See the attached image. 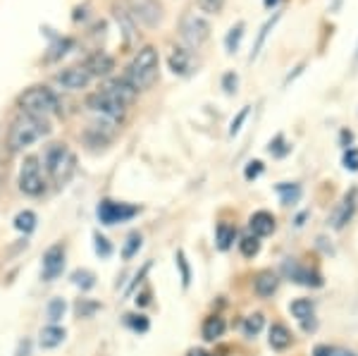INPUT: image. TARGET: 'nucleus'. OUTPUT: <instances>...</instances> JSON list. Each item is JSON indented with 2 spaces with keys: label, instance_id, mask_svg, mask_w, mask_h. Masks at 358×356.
Instances as JSON below:
<instances>
[{
  "label": "nucleus",
  "instance_id": "41",
  "mask_svg": "<svg viewBox=\"0 0 358 356\" xmlns=\"http://www.w3.org/2000/svg\"><path fill=\"white\" fill-rule=\"evenodd\" d=\"M289 148L292 146H287L285 143V136H277L275 141H270V153H273L275 158H282V156H287V153H289Z\"/></svg>",
  "mask_w": 358,
  "mask_h": 356
},
{
  "label": "nucleus",
  "instance_id": "21",
  "mask_svg": "<svg viewBox=\"0 0 358 356\" xmlns=\"http://www.w3.org/2000/svg\"><path fill=\"white\" fill-rule=\"evenodd\" d=\"M268 335H270L268 342H270V347H273L275 352H285V349L292 344V332L287 330L282 323H275L273 328H270Z\"/></svg>",
  "mask_w": 358,
  "mask_h": 356
},
{
  "label": "nucleus",
  "instance_id": "33",
  "mask_svg": "<svg viewBox=\"0 0 358 356\" xmlns=\"http://www.w3.org/2000/svg\"><path fill=\"white\" fill-rule=\"evenodd\" d=\"M239 249H241V256L244 258H253L258 256V251H261V242H258V237H253V234H248L239 242Z\"/></svg>",
  "mask_w": 358,
  "mask_h": 356
},
{
  "label": "nucleus",
  "instance_id": "46",
  "mask_svg": "<svg viewBox=\"0 0 358 356\" xmlns=\"http://www.w3.org/2000/svg\"><path fill=\"white\" fill-rule=\"evenodd\" d=\"M189 356H210V354L203 352V349H192V352H189Z\"/></svg>",
  "mask_w": 358,
  "mask_h": 356
},
{
  "label": "nucleus",
  "instance_id": "26",
  "mask_svg": "<svg viewBox=\"0 0 358 356\" xmlns=\"http://www.w3.org/2000/svg\"><path fill=\"white\" fill-rule=\"evenodd\" d=\"M36 222H38V218L34 211H22V213L15 215V227L24 234H31L34 229H36Z\"/></svg>",
  "mask_w": 358,
  "mask_h": 356
},
{
  "label": "nucleus",
  "instance_id": "5",
  "mask_svg": "<svg viewBox=\"0 0 358 356\" xmlns=\"http://www.w3.org/2000/svg\"><path fill=\"white\" fill-rule=\"evenodd\" d=\"M179 36L187 43V48L194 50L208 41V36H210V24H208V20L203 15L189 10V13H184L179 17Z\"/></svg>",
  "mask_w": 358,
  "mask_h": 356
},
{
  "label": "nucleus",
  "instance_id": "24",
  "mask_svg": "<svg viewBox=\"0 0 358 356\" xmlns=\"http://www.w3.org/2000/svg\"><path fill=\"white\" fill-rule=\"evenodd\" d=\"M215 237H217V249L227 251L229 246H232L234 239H236V227L234 225H227V222H220V225H217Z\"/></svg>",
  "mask_w": 358,
  "mask_h": 356
},
{
  "label": "nucleus",
  "instance_id": "32",
  "mask_svg": "<svg viewBox=\"0 0 358 356\" xmlns=\"http://www.w3.org/2000/svg\"><path fill=\"white\" fill-rule=\"evenodd\" d=\"M65 311H67L65 299H50V304H48V320H50V325L60 323V320L65 318Z\"/></svg>",
  "mask_w": 358,
  "mask_h": 356
},
{
  "label": "nucleus",
  "instance_id": "14",
  "mask_svg": "<svg viewBox=\"0 0 358 356\" xmlns=\"http://www.w3.org/2000/svg\"><path fill=\"white\" fill-rule=\"evenodd\" d=\"M167 62H170V70L179 74V77H189L194 72V53L187 45H179V48L172 50Z\"/></svg>",
  "mask_w": 358,
  "mask_h": 356
},
{
  "label": "nucleus",
  "instance_id": "40",
  "mask_svg": "<svg viewBox=\"0 0 358 356\" xmlns=\"http://www.w3.org/2000/svg\"><path fill=\"white\" fill-rule=\"evenodd\" d=\"M199 8L208 15H220L224 8V0H199Z\"/></svg>",
  "mask_w": 358,
  "mask_h": 356
},
{
  "label": "nucleus",
  "instance_id": "37",
  "mask_svg": "<svg viewBox=\"0 0 358 356\" xmlns=\"http://www.w3.org/2000/svg\"><path fill=\"white\" fill-rule=\"evenodd\" d=\"M280 20V15H275L273 20H268L265 22V27L261 29V34H258V41H256V45H253V53H251V60L256 57L258 53H261V48H263V43H265V38H268V34H270V29L275 27V22Z\"/></svg>",
  "mask_w": 358,
  "mask_h": 356
},
{
  "label": "nucleus",
  "instance_id": "27",
  "mask_svg": "<svg viewBox=\"0 0 358 356\" xmlns=\"http://www.w3.org/2000/svg\"><path fill=\"white\" fill-rule=\"evenodd\" d=\"M244 22H239V24H234L232 29L227 31V36H224V48H227V53H236L239 50V43L241 38H244Z\"/></svg>",
  "mask_w": 358,
  "mask_h": 356
},
{
  "label": "nucleus",
  "instance_id": "1",
  "mask_svg": "<svg viewBox=\"0 0 358 356\" xmlns=\"http://www.w3.org/2000/svg\"><path fill=\"white\" fill-rule=\"evenodd\" d=\"M158 67H160L158 50L153 45H143V48L136 50V55L127 65L122 79L129 86H134L136 91H146L158 82Z\"/></svg>",
  "mask_w": 358,
  "mask_h": 356
},
{
  "label": "nucleus",
  "instance_id": "8",
  "mask_svg": "<svg viewBox=\"0 0 358 356\" xmlns=\"http://www.w3.org/2000/svg\"><path fill=\"white\" fill-rule=\"evenodd\" d=\"M124 3H127V8H129L136 24H143L148 29L158 27L165 17L160 0H124Z\"/></svg>",
  "mask_w": 358,
  "mask_h": 356
},
{
  "label": "nucleus",
  "instance_id": "47",
  "mask_svg": "<svg viewBox=\"0 0 358 356\" xmlns=\"http://www.w3.org/2000/svg\"><path fill=\"white\" fill-rule=\"evenodd\" d=\"M277 3H280V0H265V8H275Z\"/></svg>",
  "mask_w": 358,
  "mask_h": 356
},
{
  "label": "nucleus",
  "instance_id": "48",
  "mask_svg": "<svg viewBox=\"0 0 358 356\" xmlns=\"http://www.w3.org/2000/svg\"><path fill=\"white\" fill-rule=\"evenodd\" d=\"M356 60H358V53H356Z\"/></svg>",
  "mask_w": 358,
  "mask_h": 356
},
{
  "label": "nucleus",
  "instance_id": "2",
  "mask_svg": "<svg viewBox=\"0 0 358 356\" xmlns=\"http://www.w3.org/2000/svg\"><path fill=\"white\" fill-rule=\"evenodd\" d=\"M50 134V124L45 118H36V115L22 113L20 118L10 124L8 131V146L10 151H24V148L34 146L36 141H41L43 136Z\"/></svg>",
  "mask_w": 358,
  "mask_h": 356
},
{
  "label": "nucleus",
  "instance_id": "25",
  "mask_svg": "<svg viewBox=\"0 0 358 356\" xmlns=\"http://www.w3.org/2000/svg\"><path fill=\"white\" fill-rule=\"evenodd\" d=\"M69 280H72V285L79 287L82 292H89V290H94V287H96V275L91 273V271H86V268H79V271H74Z\"/></svg>",
  "mask_w": 358,
  "mask_h": 356
},
{
  "label": "nucleus",
  "instance_id": "18",
  "mask_svg": "<svg viewBox=\"0 0 358 356\" xmlns=\"http://www.w3.org/2000/svg\"><path fill=\"white\" fill-rule=\"evenodd\" d=\"M354 211H356V192H351V194H346V197L342 199V204L334 208V213H332L334 229H342L346 222L354 218Z\"/></svg>",
  "mask_w": 358,
  "mask_h": 356
},
{
  "label": "nucleus",
  "instance_id": "4",
  "mask_svg": "<svg viewBox=\"0 0 358 356\" xmlns=\"http://www.w3.org/2000/svg\"><path fill=\"white\" fill-rule=\"evenodd\" d=\"M17 106L22 108V113L36 115V118H45L60 113V99L48 89V86H31L24 94L17 99Z\"/></svg>",
  "mask_w": 358,
  "mask_h": 356
},
{
  "label": "nucleus",
  "instance_id": "43",
  "mask_svg": "<svg viewBox=\"0 0 358 356\" xmlns=\"http://www.w3.org/2000/svg\"><path fill=\"white\" fill-rule=\"evenodd\" d=\"M236 86H239V77H236L234 72H227L222 77V89L227 91V94H236Z\"/></svg>",
  "mask_w": 358,
  "mask_h": 356
},
{
  "label": "nucleus",
  "instance_id": "34",
  "mask_svg": "<svg viewBox=\"0 0 358 356\" xmlns=\"http://www.w3.org/2000/svg\"><path fill=\"white\" fill-rule=\"evenodd\" d=\"M124 323L129 325L134 332H148V328H151V323H148V318L146 315H141V313H129V315H124Z\"/></svg>",
  "mask_w": 358,
  "mask_h": 356
},
{
  "label": "nucleus",
  "instance_id": "3",
  "mask_svg": "<svg viewBox=\"0 0 358 356\" xmlns=\"http://www.w3.org/2000/svg\"><path fill=\"white\" fill-rule=\"evenodd\" d=\"M45 170L57 187H65L77 172V156L65 143H50L45 151Z\"/></svg>",
  "mask_w": 358,
  "mask_h": 356
},
{
  "label": "nucleus",
  "instance_id": "12",
  "mask_svg": "<svg viewBox=\"0 0 358 356\" xmlns=\"http://www.w3.org/2000/svg\"><path fill=\"white\" fill-rule=\"evenodd\" d=\"M65 271V246L53 244L43 254V280L45 283H53Z\"/></svg>",
  "mask_w": 358,
  "mask_h": 356
},
{
  "label": "nucleus",
  "instance_id": "30",
  "mask_svg": "<svg viewBox=\"0 0 358 356\" xmlns=\"http://www.w3.org/2000/svg\"><path fill=\"white\" fill-rule=\"evenodd\" d=\"M69 48H72V41H69V38H55V43L48 48L50 53L45 55V62H55V60H60V57L65 55Z\"/></svg>",
  "mask_w": 358,
  "mask_h": 356
},
{
  "label": "nucleus",
  "instance_id": "38",
  "mask_svg": "<svg viewBox=\"0 0 358 356\" xmlns=\"http://www.w3.org/2000/svg\"><path fill=\"white\" fill-rule=\"evenodd\" d=\"M177 268H179V273H182V285L189 287V283H192V271H189V263H187L184 251H177Z\"/></svg>",
  "mask_w": 358,
  "mask_h": 356
},
{
  "label": "nucleus",
  "instance_id": "13",
  "mask_svg": "<svg viewBox=\"0 0 358 356\" xmlns=\"http://www.w3.org/2000/svg\"><path fill=\"white\" fill-rule=\"evenodd\" d=\"M101 91H103V94H108L113 101H117L120 106H124V108H129L131 103L136 101V96H138V91L134 89V86L127 84L122 77H120V79H110V82L103 86Z\"/></svg>",
  "mask_w": 358,
  "mask_h": 356
},
{
  "label": "nucleus",
  "instance_id": "28",
  "mask_svg": "<svg viewBox=\"0 0 358 356\" xmlns=\"http://www.w3.org/2000/svg\"><path fill=\"white\" fill-rule=\"evenodd\" d=\"M141 244H143V237L138 232H131L129 237L124 239V246H122V258L124 261H131L136 254H138V249H141Z\"/></svg>",
  "mask_w": 358,
  "mask_h": 356
},
{
  "label": "nucleus",
  "instance_id": "39",
  "mask_svg": "<svg viewBox=\"0 0 358 356\" xmlns=\"http://www.w3.org/2000/svg\"><path fill=\"white\" fill-rule=\"evenodd\" d=\"M248 113H251V108H248V106L241 108L239 115H236V118L232 120V124H229V136H236V134H239V131H241V124H244V122H246V118H248Z\"/></svg>",
  "mask_w": 358,
  "mask_h": 356
},
{
  "label": "nucleus",
  "instance_id": "22",
  "mask_svg": "<svg viewBox=\"0 0 358 356\" xmlns=\"http://www.w3.org/2000/svg\"><path fill=\"white\" fill-rule=\"evenodd\" d=\"M224 330H227V325H224V320L220 315H210V318L203 320V328H201V335H203L206 342H215L217 337L224 335Z\"/></svg>",
  "mask_w": 358,
  "mask_h": 356
},
{
  "label": "nucleus",
  "instance_id": "42",
  "mask_svg": "<svg viewBox=\"0 0 358 356\" xmlns=\"http://www.w3.org/2000/svg\"><path fill=\"white\" fill-rule=\"evenodd\" d=\"M261 175H263V163H261V160H251V163L246 165V170H244V177L251 182V180H258Z\"/></svg>",
  "mask_w": 358,
  "mask_h": 356
},
{
  "label": "nucleus",
  "instance_id": "9",
  "mask_svg": "<svg viewBox=\"0 0 358 356\" xmlns=\"http://www.w3.org/2000/svg\"><path fill=\"white\" fill-rule=\"evenodd\" d=\"M98 220L103 225H117V222H129L131 218L138 215V206L134 204H117V201H101L98 204Z\"/></svg>",
  "mask_w": 358,
  "mask_h": 356
},
{
  "label": "nucleus",
  "instance_id": "17",
  "mask_svg": "<svg viewBox=\"0 0 358 356\" xmlns=\"http://www.w3.org/2000/svg\"><path fill=\"white\" fill-rule=\"evenodd\" d=\"M248 227H251V234L253 237H268V234L275 232V215L268 213V211H258V213L251 215L248 220Z\"/></svg>",
  "mask_w": 358,
  "mask_h": 356
},
{
  "label": "nucleus",
  "instance_id": "36",
  "mask_svg": "<svg viewBox=\"0 0 358 356\" xmlns=\"http://www.w3.org/2000/svg\"><path fill=\"white\" fill-rule=\"evenodd\" d=\"M94 249L101 258H110L113 256V244L108 242V237H103L101 232H94Z\"/></svg>",
  "mask_w": 358,
  "mask_h": 356
},
{
  "label": "nucleus",
  "instance_id": "10",
  "mask_svg": "<svg viewBox=\"0 0 358 356\" xmlns=\"http://www.w3.org/2000/svg\"><path fill=\"white\" fill-rule=\"evenodd\" d=\"M113 17H115V22H117V27H120V34H122L124 50H134V45L138 43V31H136L138 24L134 22V17H131L124 0H115V3H113Z\"/></svg>",
  "mask_w": 358,
  "mask_h": 356
},
{
  "label": "nucleus",
  "instance_id": "45",
  "mask_svg": "<svg viewBox=\"0 0 358 356\" xmlns=\"http://www.w3.org/2000/svg\"><path fill=\"white\" fill-rule=\"evenodd\" d=\"M327 356H356V354L349 352V349H342V347H330Z\"/></svg>",
  "mask_w": 358,
  "mask_h": 356
},
{
  "label": "nucleus",
  "instance_id": "23",
  "mask_svg": "<svg viewBox=\"0 0 358 356\" xmlns=\"http://www.w3.org/2000/svg\"><path fill=\"white\" fill-rule=\"evenodd\" d=\"M289 311L294 318H299L301 323H306V320H313V313H315V304L310 299H294Z\"/></svg>",
  "mask_w": 358,
  "mask_h": 356
},
{
  "label": "nucleus",
  "instance_id": "20",
  "mask_svg": "<svg viewBox=\"0 0 358 356\" xmlns=\"http://www.w3.org/2000/svg\"><path fill=\"white\" fill-rule=\"evenodd\" d=\"M65 335L67 332L62 330L60 325H45V328H41V332H38V344H41V349H55L65 342Z\"/></svg>",
  "mask_w": 358,
  "mask_h": 356
},
{
  "label": "nucleus",
  "instance_id": "35",
  "mask_svg": "<svg viewBox=\"0 0 358 356\" xmlns=\"http://www.w3.org/2000/svg\"><path fill=\"white\" fill-rule=\"evenodd\" d=\"M74 311H77L79 318H91L96 311H101V304L91 301V299H79L77 306H74Z\"/></svg>",
  "mask_w": 358,
  "mask_h": 356
},
{
  "label": "nucleus",
  "instance_id": "7",
  "mask_svg": "<svg viewBox=\"0 0 358 356\" xmlns=\"http://www.w3.org/2000/svg\"><path fill=\"white\" fill-rule=\"evenodd\" d=\"M45 189L43 175H41V165H38L36 156H27L22 160L20 168V192L27 197H41Z\"/></svg>",
  "mask_w": 358,
  "mask_h": 356
},
{
  "label": "nucleus",
  "instance_id": "6",
  "mask_svg": "<svg viewBox=\"0 0 358 356\" xmlns=\"http://www.w3.org/2000/svg\"><path fill=\"white\" fill-rule=\"evenodd\" d=\"M86 108L94 115H98L101 122H108V124H120L127 115V108L120 106L117 101H113L110 96L103 94V91H96V94L86 96Z\"/></svg>",
  "mask_w": 358,
  "mask_h": 356
},
{
  "label": "nucleus",
  "instance_id": "11",
  "mask_svg": "<svg viewBox=\"0 0 358 356\" xmlns=\"http://www.w3.org/2000/svg\"><path fill=\"white\" fill-rule=\"evenodd\" d=\"M91 74L89 70H86L84 65H74V67H65L62 72H57L55 74V82L62 86V89H67V91H82L89 86L91 82Z\"/></svg>",
  "mask_w": 358,
  "mask_h": 356
},
{
  "label": "nucleus",
  "instance_id": "31",
  "mask_svg": "<svg viewBox=\"0 0 358 356\" xmlns=\"http://www.w3.org/2000/svg\"><path fill=\"white\" fill-rule=\"evenodd\" d=\"M263 328H265L263 313H253V315H248V318L244 320V335L246 337H256Z\"/></svg>",
  "mask_w": 358,
  "mask_h": 356
},
{
  "label": "nucleus",
  "instance_id": "29",
  "mask_svg": "<svg viewBox=\"0 0 358 356\" xmlns=\"http://www.w3.org/2000/svg\"><path fill=\"white\" fill-rule=\"evenodd\" d=\"M277 194L282 197V204L285 206H292L296 204L299 197H301V189H299V185H277Z\"/></svg>",
  "mask_w": 358,
  "mask_h": 356
},
{
  "label": "nucleus",
  "instance_id": "15",
  "mask_svg": "<svg viewBox=\"0 0 358 356\" xmlns=\"http://www.w3.org/2000/svg\"><path fill=\"white\" fill-rule=\"evenodd\" d=\"M84 67L89 70L91 77H108V74L115 70V60H113V55L103 53V50H96V53H91L86 57Z\"/></svg>",
  "mask_w": 358,
  "mask_h": 356
},
{
  "label": "nucleus",
  "instance_id": "44",
  "mask_svg": "<svg viewBox=\"0 0 358 356\" xmlns=\"http://www.w3.org/2000/svg\"><path fill=\"white\" fill-rule=\"evenodd\" d=\"M344 165L351 170H358V151L356 148H349V151L344 153Z\"/></svg>",
  "mask_w": 358,
  "mask_h": 356
},
{
  "label": "nucleus",
  "instance_id": "19",
  "mask_svg": "<svg viewBox=\"0 0 358 356\" xmlns=\"http://www.w3.org/2000/svg\"><path fill=\"white\" fill-rule=\"evenodd\" d=\"M277 285H280V278H277V273L273 271H261L256 275V280H253V290H256V294L263 297V299L275 294Z\"/></svg>",
  "mask_w": 358,
  "mask_h": 356
},
{
  "label": "nucleus",
  "instance_id": "16",
  "mask_svg": "<svg viewBox=\"0 0 358 356\" xmlns=\"http://www.w3.org/2000/svg\"><path fill=\"white\" fill-rule=\"evenodd\" d=\"M282 271H285L287 278H292L294 283H299V285H306V287H320L322 285L320 275L310 273L308 268H301L294 261H285V268H282Z\"/></svg>",
  "mask_w": 358,
  "mask_h": 356
}]
</instances>
